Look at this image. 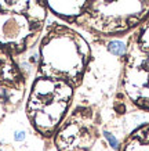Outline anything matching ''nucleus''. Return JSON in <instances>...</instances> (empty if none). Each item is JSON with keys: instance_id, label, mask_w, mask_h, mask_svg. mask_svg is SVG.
<instances>
[{"instance_id": "f257e3e1", "label": "nucleus", "mask_w": 149, "mask_h": 151, "mask_svg": "<svg viewBox=\"0 0 149 151\" xmlns=\"http://www.w3.org/2000/svg\"><path fill=\"white\" fill-rule=\"evenodd\" d=\"M108 50L111 51L113 55L122 57V55L126 54L127 46L123 43L122 40H112V42H109L108 43Z\"/></svg>"}, {"instance_id": "f03ea898", "label": "nucleus", "mask_w": 149, "mask_h": 151, "mask_svg": "<svg viewBox=\"0 0 149 151\" xmlns=\"http://www.w3.org/2000/svg\"><path fill=\"white\" fill-rule=\"evenodd\" d=\"M104 136H105V139L108 140L109 146L112 147V148H115V150H118V148H119V142H118V139L115 137L112 133H109V132H105Z\"/></svg>"}, {"instance_id": "7ed1b4c3", "label": "nucleus", "mask_w": 149, "mask_h": 151, "mask_svg": "<svg viewBox=\"0 0 149 151\" xmlns=\"http://www.w3.org/2000/svg\"><path fill=\"white\" fill-rule=\"evenodd\" d=\"M26 137V133L24 132V130H17V132L14 133V139H15V142H24Z\"/></svg>"}]
</instances>
